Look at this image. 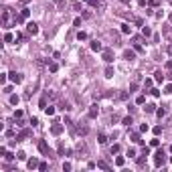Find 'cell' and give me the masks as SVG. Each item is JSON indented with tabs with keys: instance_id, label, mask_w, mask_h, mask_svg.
<instances>
[{
	"instance_id": "cell-1",
	"label": "cell",
	"mask_w": 172,
	"mask_h": 172,
	"mask_svg": "<svg viewBox=\"0 0 172 172\" xmlns=\"http://www.w3.org/2000/svg\"><path fill=\"white\" fill-rule=\"evenodd\" d=\"M16 24V14H12L10 8H2V26L4 29H10Z\"/></svg>"
},
{
	"instance_id": "cell-2",
	"label": "cell",
	"mask_w": 172,
	"mask_h": 172,
	"mask_svg": "<svg viewBox=\"0 0 172 172\" xmlns=\"http://www.w3.org/2000/svg\"><path fill=\"white\" fill-rule=\"evenodd\" d=\"M164 156H166V154H164V150H158V152L154 154V164H156V166H162V164L166 162V158H164Z\"/></svg>"
},
{
	"instance_id": "cell-3",
	"label": "cell",
	"mask_w": 172,
	"mask_h": 172,
	"mask_svg": "<svg viewBox=\"0 0 172 172\" xmlns=\"http://www.w3.org/2000/svg\"><path fill=\"white\" fill-rule=\"evenodd\" d=\"M8 79H10L12 83H22V73H16V71H12V73H8Z\"/></svg>"
},
{
	"instance_id": "cell-4",
	"label": "cell",
	"mask_w": 172,
	"mask_h": 172,
	"mask_svg": "<svg viewBox=\"0 0 172 172\" xmlns=\"http://www.w3.org/2000/svg\"><path fill=\"white\" fill-rule=\"evenodd\" d=\"M26 31H29V35H37L39 33V24L37 22H29L26 24Z\"/></svg>"
},
{
	"instance_id": "cell-5",
	"label": "cell",
	"mask_w": 172,
	"mask_h": 172,
	"mask_svg": "<svg viewBox=\"0 0 172 172\" xmlns=\"http://www.w3.org/2000/svg\"><path fill=\"white\" fill-rule=\"evenodd\" d=\"M101 57H103V61H105V63H111V61H114V51H109V49H105Z\"/></svg>"
},
{
	"instance_id": "cell-6",
	"label": "cell",
	"mask_w": 172,
	"mask_h": 172,
	"mask_svg": "<svg viewBox=\"0 0 172 172\" xmlns=\"http://www.w3.org/2000/svg\"><path fill=\"white\" fill-rule=\"evenodd\" d=\"M87 116H89L91 120H93V118H97V116H99V107H97V105L93 103V105L89 107V111H87Z\"/></svg>"
},
{
	"instance_id": "cell-7",
	"label": "cell",
	"mask_w": 172,
	"mask_h": 172,
	"mask_svg": "<svg viewBox=\"0 0 172 172\" xmlns=\"http://www.w3.org/2000/svg\"><path fill=\"white\" fill-rule=\"evenodd\" d=\"M124 59H128V61H134V59H136V51H132V49H126V51H124Z\"/></svg>"
},
{
	"instance_id": "cell-8",
	"label": "cell",
	"mask_w": 172,
	"mask_h": 172,
	"mask_svg": "<svg viewBox=\"0 0 172 172\" xmlns=\"http://www.w3.org/2000/svg\"><path fill=\"white\" fill-rule=\"evenodd\" d=\"M61 132H63V126H61L59 122H55V124H53V128H51V134H55V136H59Z\"/></svg>"
},
{
	"instance_id": "cell-9",
	"label": "cell",
	"mask_w": 172,
	"mask_h": 172,
	"mask_svg": "<svg viewBox=\"0 0 172 172\" xmlns=\"http://www.w3.org/2000/svg\"><path fill=\"white\" fill-rule=\"evenodd\" d=\"M77 152H79L81 156H85V154H87V146H85V142H83V140L77 144Z\"/></svg>"
},
{
	"instance_id": "cell-10",
	"label": "cell",
	"mask_w": 172,
	"mask_h": 172,
	"mask_svg": "<svg viewBox=\"0 0 172 172\" xmlns=\"http://www.w3.org/2000/svg\"><path fill=\"white\" fill-rule=\"evenodd\" d=\"M130 140L132 142H138V144H144V140H140V132H132L130 134Z\"/></svg>"
},
{
	"instance_id": "cell-11",
	"label": "cell",
	"mask_w": 172,
	"mask_h": 172,
	"mask_svg": "<svg viewBox=\"0 0 172 172\" xmlns=\"http://www.w3.org/2000/svg\"><path fill=\"white\" fill-rule=\"evenodd\" d=\"M39 164H41V162H39V160H37V158H31V160H29V162H26V166H29V168H31V170H35V168H39Z\"/></svg>"
},
{
	"instance_id": "cell-12",
	"label": "cell",
	"mask_w": 172,
	"mask_h": 172,
	"mask_svg": "<svg viewBox=\"0 0 172 172\" xmlns=\"http://www.w3.org/2000/svg\"><path fill=\"white\" fill-rule=\"evenodd\" d=\"M39 150H41V154H49V146H47V142H45V140L39 142Z\"/></svg>"
},
{
	"instance_id": "cell-13",
	"label": "cell",
	"mask_w": 172,
	"mask_h": 172,
	"mask_svg": "<svg viewBox=\"0 0 172 172\" xmlns=\"http://www.w3.org/2000/svg\"><path fill=\"white\" fill-rule=\"evenodd\" d=\"M91 49H93V51H103V47H101L99 41H91Z\"/></svg>"
},
{
	"instance_id": "cell-14",
	"label": "cell",
	"mask_w": 172,
	"mask_h": 172,
	"mask_svg": "<svg viewBox=\"0 0 172 172\" xmlns=\"http://www.w3.org/2000/svg\"><path fill=\"white\" fill-rule=\"evenodd\" d=\"M144 109H146V114H154V111H156V105H154V103H146Z\"/></svg>"
},
{
	"instance_id": "cell-15",
	"label": "cell",
	"mask_w": 172,
	"mask_h": 172,
	"mask_svg": "<svg viewBox=\"0 0 172 172\" xmlns=\"http://www.w3.org/2000/svg\"><path fill=\"white\" fill-rule=\"evenodd\" d=\"M29 134H31V132H29V130H22V132H20V134H18V136H16V142H20V140H24V138H26V136H29Z\"/></svg>"
},
{
	"instance_id": "cell-16",
	"label": "cell",
	"mask_w": 172,
	"mask_h": 172,
	"mask_svg": "<svg viewBox=\"0 0 172 172\" xmlns=\"http://www.w3.org/2000/svg\"><path fill=\"white\" fill-rule=\"evenodd\" d=\"M87 132H89L87 126H79V128H77V134H79V136H87Z\"/></svg>"
},
{
	"instance_id": "cell-17",
	"label": "cell",
	"mask_w": 172,
	"mask_h": 172,
	"mask_svg": "<svg viewBox=\"0 0 172 172\" xmlns=\"http://www.w3.org/2000/svg\"><path fill=\"white\" fill-rule=\"evenodd\" d=\"M97 142H99V144H105V142H107V136H105V134L101 132V134L97 136Z\"/></svg>"
},
{
	"instance_id": "cell-18",
	"label": "cell",
	"mask_w": 172,
	"mask_h": 172,
	"mask_svg": "<svg viewBox=\"0 0 172 172\" xmlns=\"http://www.w3.org/2000/svg\"><path fill=\"white\" fill-rule=\"evenodd\" d=\"M97 168H103V170H109V164H107V162H103V160H99V162H97Z\"/></svg>"
},
{
	"instance_id": "cell-19",
	"label": "cell",
	"mask_w": 172,
	"mask_h": 172,
	"mask_svg": "<svg viewBox=\"0 0 172 172\" xmlns=\"http://www.w3.org/2000/svg\"><path fill=\"white\" fill-rule=\"evenodd\" d=\"M122 33H124V35H130V33H132V26H130V24H122Z\"/></svg>"
},
{
	"instance_id": "cell-20",
	"label": "cell",
	"mask_w": 172,
	"mask_h": 172,
	"mask_svg": "<svg viewBox=\"0 0 172 172\" xmlns=\"http://www.w3.org/2000/svg\"><path fill=\"white\" fill-rule=\"evenodd\" d=\"M122 124H124V126H132V124H134L132 116H128V118H124V120H122Z\"/></svg>"
},
{
	"instance_id": "cell-21",
	"label": "cell",
	"mask_w": 172,
	"mask_h": 172,
	"mask_svg": "<svg viewBox=\"0 0 172 172\" xmlns=\"http://www.w3.org/2000/svg\"><path fill=\"white\" fill-rule=\"evenodd\" d=\"M14 39H16V37H12L10 33H6V35H4V43H12Z\"/></svg>"
},
{
	"instance_id": "cell-22",
	"label": "cell",
	"mask_w": 172,
	"mask_h": 172,
	"mask_svg": "<svg viewBox=\"0 0 172 172\" xmlns=\"http://www.w3.org/2000/svg\"><path fill=\"white\" fill-rule=\"evenodd\" d=\"M154 79H156V81H164V75H162V71H156V73H154Z\"/></svg>"
},
{
	"instance_id": "cell-23",
	"label": "cell",
	"mask_w": 172,
	"mask_h": 172,
	"mask_svg": "<svg viewBox=\"0 0 172 172\" xmlns=\"http://www.w3.org/2000/svg\"><path fill=\"white\" fill-rule=\"evenodd\" d=\"M136 103H138V105H144V103H146V97H144V95H138V97H136Z\"/></svg>"
},
{
	"instance_id": "cell-24",
	"label": "cell",
	"mask_w": 172,
	"mask_h": 172,
	"mask_svg": "<svg viewBox=\"0 0 172 172\" xmlns=\"http://www.w3.org/2000/svg\"><path fill=\"white\" fill-rule=\"evenodd\" d=\"M14 158H16V156H14V154H10V152H6V154H4V160H6V162H12Z\"/></svg>"
},
{
	"instance_id": "cell-25",
	"label": "cell",
	"mask_w": 172,
	"mask_h": 172,
	"mask_svg": "<svg viewBox=\"0 0 172 172\" xmlns=\"http://www.w3.org/2000/svg\"><path fill=\"white\" fill-rule=\"evenodd\" d=\"M142 35H144V37H150V35H152V31H150L148 26H142Z\"/></svg>"
},
{
	"instance_id": "cell-26",
	"label": "cell",
	"mask_w": 172,
	"mask_h": 172,
	"mask_svg": "<svg viewBox=\"0 0 172 172\" xmlns=\"http://www.w3.org/2000/svg\"><path fill=\"white\" fill-rule=\"evenodd\" d=\"M45 114H47V116H53V114H55V107H53V105L45 107Z\"/></svg>"
},
{
	"instance_id": "cell-27",
	"label": "cell",
	"mask_w": 172,
	"mask_h": 172,
	"mask_svg": "<svg viewBox=\"0 0 172 172\" xmlns=\"http://www.w3.org/2000/svg\"><path fill=\"white\" fill-rule=\"evenodd\" d=\"M156 116H158V118H164V116H166V109H164V107L156 109Z\"/></svg>"
},
{
	"instance_id": "cell-28",
	"label": "cell",
	"mask_w": 172,
	"mask_h": 172,
	"mask_svg": "<svg viewBox=\"0 0 172 172\" xmlns=\"http://www.w3.org/2000/svg\"><path fill=\"white\" fill-rule=\"evenodd\" d=\"M77 39H79V41H85V39H87V33L79 31V33H77Z\"/></svg>"
},
{
	"instance_id": "cell-29",
	"label": "cell",
	"mask_w": 172,
	"mask_h": 172,
	"mask_svg": "<svg viewBox=\"0 0 172 172\" xmlns=\"http://www.w3.org/2000/svg\"><path fill=\"white\" fill-rule=\"evenodd\" d=\"M134 51L142 53V51H144V47H142V43H134Z\"/></svg>"
},
{
	"instance_id": "cell-30",
	"label": "cell",
	"mask_w": 172,
	"mask_h": 172,
	"mask_svg": "<svg viewBox=\"0 0 172 172\" xmlns=\"http://www.w3.org/2000/svg\"><path fill=\"white\" fill-rule=\"evenodd\" d=\"M29 14H31V10H29V8H22V12H20V16H22V18H29Z\"/></svg>"
},
{
	"instance_id": "cell-31",
	"label": "cell",
	"mask_w": 172,
	"mask_h": 172,
	"mask_svg": "<svg viewBox=\"0 0 172 172\" xmlns=\"http://www.w3.org/2000/svg\"><path fill=\"white\" fill-rule=\"evenodd\" d=\"M150 146H152V148H158V146H160V140H158V138H154V140L150 142Z\"/></svg>"
},
{
	"instance_id": "cell-32",
	"label": "cell",
	"mask_w": 172,
	"mask_h": 172,
	"mask_svg": "<svg viewBox=\"0 0 172 172\" xmlns=\"http://www.w3.org/2000/svg\"><path fill=\"white\" fill-rule=\"evenodd\" d=\"M109 152H111V154H118V152H120V146H118V144H114V146L109 148Z\"/></svg>"
},
{
	"instance_id": "cell-33",
	"label": "cell",
	"mask_w": 172,
	"mask_h": 172,
	"mask_svg": "<svg viewBox=\"0 0 172 172\" xmlns=\"http://www.w3.org/2000/svg\"><path fill=\"white\" fill-rule=\"evenodd\" d=\"M47 168H49V164H47V162H41V164H39V170H41V172H45Z\"/></svg>"
},
{
	"instance_id": "cell-34",
	"label": "cell",
	"mask_w": 172,
	"mask_h": 172,
	"mask_svg": "<svg viewBox=\"0 0 172 172\" xmlns=\"http://www.w3.org/2000/svg\"><path fill=\"white\" fill-rule=\"evenodd\" d=\"M105 77H114V69H111V67L105 69Z\"/></svg>"
},
{
	"instance_id": "cell-35",
	"label": "cell",
	"mask_w": 172,
	"mask_h": 172,
	"mask_svg": "<svg viewBox=\"0 0 172 172\" xmlns=\"http://www.w3.org/2000/svg\"><path fill=\"white\" fill-rule=\"evenodd\" d=\"M10 103L16 105V103H18V95H10Z\"/></svg>"
},
{
	"instance_id": "cell-36",
	"label": "cell",
	"mask_w": 172,
	"mask_h": 172,
	"mask_svg": "<svg viewBox=\"0 0 172 172\" xmlns=\"http://www.w3.org/2000/svg\"><path fill=\"white\" fill-rule=\"evenodd\" d=\"M16 160H26V154H24V152H18V154H16Z\"/></svg>"
},
{
	"instance_id": "cell-37",
	"label": "cell",
	"mask_w": 172,
	"mask_h": 172,
	"mask_svg": "<svg viewBox=\"0 0 172 172\" xmlns=\"http://www.w3.org/2000/svg\"><path fill=\"white\" fill-rule=\"evenodd\" d=\"M124 162H126V160H124L122 156H118V158H116V164H118V166H124Z\"/></svg>"
},
{
	"instance_id": "cell-38",
	"label": "cell",
	"mask_w": 172,
	"mask_h": 172,
	"mask_svg": "<svg viewBox=\"0 0 172 172\" xmlns=\"http://www.w3.org/2000/svg\"><path fill=\"white\" fill-rule=\"evenodd\" d=\"M49 69H51V71H53V73H55V71H57V69H59V65H57V63H51V65H49Z\"/></svg>"
},
{
	"instance_id": "cell-39",
	"label": "cell",
	"mask_w": 172,
	"mask_h": 172,
	"mask_svg": "<svg viewBox=\"0 0 172 172\" xmlns=\"http://www.w3.org/2000/svg\"><path fill=\"white\" fill-rule=\"evenodd\" d=\"M20 118H22V111L16 109V111H14V120H20Z\"/></svg>"
},
{
	"instance_id": "cell-40",
	"label": "cell",
	"mask_w": 172,
	"mask_h": 172,
	"mask_svg": "<svg viewBox=\"0 0 172 172\" xmlns=\"http://www.w3.org/2000/svg\"><path fill=\"white\" fill-rule=\"evenodd\" d=\"M39 105H41L43 109H45V107H47V97H41V103H39Z\"/></svg>"
},
{
	"instance_id": "cell-41",
	"label": "cell",
	"mask_w": 172,
	"mask_h": 172,
	"mask_svg": "<svg viewBox=\"0 0 172 172\" xmlns=\"http://www.w3.org/2000/svg\"><path fill=\"white\" fill-rule=\"evenodd\" d=\"M128 156H130V158H134V156H136V150H134V148H130V150H128Z\"/></svg>"
},
{
	"instance_id": "cell-42",
	"label": "cell",
	"mask_w": 172,
	"mask_h": 172,
	"mask_svg": "<svg viewBox=\"0 0 172 172\" xmlns=\"http://www.w3.org/2000/svg\"><path fill=\"white\" fill-rule=\"evenodd\" d=\"M16 41H24V35L22 33H16Z\"/></svg>"
},
{
	"instance_id": "cell-43",
	"label": "cell",
	"mask_w": 172,
	"mask_h": 172,
	"mask_svg": "<svg viewBox=\"0 0 172 172\" xmlns=\"http://www.w3.org/2000/svg\"><path fill=\"white\" fill-rule=\"evenodd\" d=\"M150 93H152L154 97H158V95H160V91H158V89H150Z\"/></svg>"
},
{
	"instance_id": "cell-44",
	"label": "cell",
	"mask_w": 172,
	"mask_h": 172,
	"mask_svg": "<svg viewBox=\"0 0 172 172\" xmlns=\"http://www.w3.org/2000/svg\"><path fill=\"white\" fill-rule=\"evenodd\" d=\"M63 170L69 172V170H71V164H69V162H65V164H63Z\"/></svg>"
},
{
	"instance_id": "cell-45",
	"label": "cell",
	"mask_w": 172,
	"mask_h": 172,
	"mask_svg": "<svg viewBox=\"0 0 172 172\" xmlns=\"http://www.w3.org/2000/svg\"><path fill=\"white\" fill-rule=\"evenodd\" d=\"M166 93H172V83H168V85H166Z\"/></svg>"
},
{
	"instance_id": "cell-46",
	"label": "cell",
	"mask_w": 172,
	"mask_h": 172,
	"mask_svg": "<svg viewBox=\"0 0 172 172\" xmlns=\"http://www.w3.org/2000/svg\"><path fill=\"white\" fill-rule=\"evenodd\" d=\"M166 51H168V55H172V45H168V47H166Z\"/></svg>"
},
{
	"instance_id": "cell-47",
	"label": "cell",
	"mask_w": 172,
	"mask_h": 172,
	"mask_svg": "<svg viewBox=\"0 0 172 172\" xmlns=\"http://www.w3.org/2000/svg\"><path fill=\"white\" fill-rule=\"evenodd\" d=\"M120 2H124V4H130V0H120Z\"/></svg>"
},
{
	"instance_id": "cell-48",
	"label": "cell",
	"mask_w": 172,
	"mask_h": 172,
	"mask_svg": "<svg viewBox=\"0 0 172 172\" xmlns=\"http://www.w3.org/2000/svg\"><path fill=\"white\" fill-rule=\"evenodd\" d=\"M170 22H172V14H170Z\"/></svg>"
},
{
	"instance_id": "cell-49",
	"label": "cell",
	"mask_w": 172,
	"mask_h": 172,
	"mask_svg": "<svg viewBox=\"0 0 172 172\" xmlns=\"http://www.w3.org/2000/svg\"><path fill=\"white\" fill-rule=\"evenodd\" d=\"M170 152H172V146H170Z\"/></svg>"
},
{
	"instance_id": "cell-50",
	"label": "cell",
	"mask_w": 172,
	"mask_h": 172,
	"mask_svg": "<svg viewBox=\"0 0 172 172\" xmlns=\"http://www.w3.org/2000/svg\"><path fill=\"white\" fill-rule=\"evenodd\" d=\"M85 2H89V0H85Z\"/></svg>"
}]
</instances>
